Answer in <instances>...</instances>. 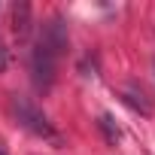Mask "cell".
Wrapping results in <instances>:
<instances>
[{
  "instance_id": "cell-1",
  "label": "cell",
  "mask_w": 155,
  "mask_h": 155,
  "mask_svg": "<svg viewBox=\"0 0 155 155\" xmlns=\"http://www.w3.org/2000/svg\"><path fill=\"white\" fill-rule=\"evenodd\" d=\"M12 113L18 116V122L31 131V134H37V137H43V140H49V143H55V146H61V134L52 128V122L46 119V113H40L34 104H28L25 97H12Z\"/></svg>"
},
{
  "instance_id": "cell-2",
  "label": "cell",
  "mask_w": 155,
  "mask_h": 155,
  "mask_svg": "<svg viewBox=\"0 0 155 155\" xmlns=\"http://www.w3.org/2000/svg\"><path fill=\"white\" fill-rule=\"evenodd\" d=\"M55 67H58V52L49 43H37L34 55H31V73H34V85L40 91H49L55 82Z\"/></svg>"
},
{
  "instance_id": "cell-3",
  "label": "cell",
  "mask_w": 155,
  "mask_h": 155,
  "mask_svg": "<svg viewBox=\"0 0 155 155\" xmlns=\"http://www.w3.org/2000/svg\"><path fill=\"white\" fill-rule=\"evenodd\" d=\"M9 25H12V34H15L18 40H28L31 31H34V12H31V3H25V0L12 3V9H9Z\"/></svg>"
},
{
  "instance_id": "cell-4",
  "label": "cell",
  "mask_w": 155,
  "mask_h": 155,
  "mask_svg": "<svg viewBox=\"0 0 155 155\" xmlns=\"http://www.w3.org/2000/svg\"><path fill=\"white\" fill-rule=\"evenodd\" d=\"M125 101L131 104V107H137L143 116H149L152 113V107H149V101H146V94L143 91H134V88H125Z\"/></svg>"
},
{
  "instance_id": "cell-5",
  "label": "cell",
  "mask_w": 155,
  "mask_h": 155,
  "mask_svg": "<svg viewBox=\"0 0 155 155\" xmlns=\"http://www.w3.org/2000/svg\"><path fill=\"white\" fill-rule=\"evenodd\" d=\"M97 125H101V131L107 134V140H110V143H116V140H119V128H116L113 116H101V122H97Z\"/></svg>"
},
{
  "instance_id": "cell-6",
  "label": "cell",
  "mask_w": 155,
  "mask_h": 155,
  "mask_svg": "<svg viewBox=\"0 0 155 155\" xmlns=\"http://www.w3.org/2000/svg\"><path fill=\"white\" fill-rule=\"evenodd\" d=\"M6 64H9V52H6L3 43H0V70H6Z\"/></svg>"
},
{
  "instance_id": "cell-7",
  "label": "cell",
  "mask_w": 155,
  "mask_h": 155,
  "mask_svg": "<svg viewBox=\"0 0 155 155\" xmlns=\"http://www.w3.org/2000/svg\"><path fill=\"white\" fill-rule=\"evenodd\" d=\"M0 155H6V152H3V146H0Z\"/></svg>"
}]
</instances>
